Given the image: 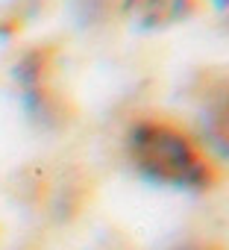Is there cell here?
<instances>
[{"instance_id":"5b68a950","label":"cell","mask_w":229,"mask_h":250,"mask_svg":"<svg viewBox=\"0 0 229 250\" xmlns=\"http://www.w3.org/2000/svg\"><path fill=\"white\" fill-rule=\"evenodd\" d=\"M41 0H6L3 9H0V36L3 39H12L24 30L27 18L38 9Z\"/></svg>"},{"instance_id":"52a82bcc","label":"cell","mask_w":229,"mask_h":250,"mask_svg":"<svg viewBox=\"0 0 229 250\" xmlns=\"http://www.w3.org/2000/svg\"><path fill=\"white\" fill-rule=\"evenodd\" d=\"M214 3H217L220 9H229V0H214Z\"/></svg>"},{"instance_id":"3957f363","label":"cell","mask_w":229,"mask_h":250,"mask_svg":"<svg viewBox=\"0 0 229 250\" xmlns=\"http://www.w3.org/2000/svg\"><path fill=\"white\" fill-rule=\"evenodd\" d=\"M53 68H56V47L53 44H36L21 53L15 62V83L24 94H33L38 88L53 85Z\"/></svg>"},{"instance_id":"8992f818","label":"cell","mask_w":229,"mask_h":250,"mask_svg":"<svg viewBox=\"0 0 229 250\" xmlns=\"http://www.w3.org/2000/svg\"><path fill=\"white\" fill-rule=\"evenodd\" d=\"M176 250H220L214 244H185V247H176Z\"/></svg>"},{"instance_id":"277c9868","label":"cell","mask_w":229,"mask_h":250,"mask_svg":"<svg viewBox=\"0 0 229 250\" xmlns=\"http://www.w3.org/2000/svg\"><path fill=\"white\" fill-rule=\"evenodd\" d=\"M206 127L211 142L229 156V83H217L206 100Z\"/></svg>"},{"instance_id":"7a4b0ae2","label":"cell","mask_w":229,"mask_h":250,"mask_svg":"<svg viewBox=\"0 0 229 250\" xmlns=\"http://www.w3.org/2000/svg\"><path fill=\"white\" fill-rule=\"evenodd\" d=\"M200 0H124L127 18L141 30H165L197 12Z\"/></svg>"},{"instance_id":"6da1fadb","label":"cell","mask_w":229,"mask_h":250,"mask_svg":"<svg viewBox=\"0 0 229 250\" xmlns=\"http://www.w3.org/2000/svg\"><path fill=\"white\" fill-rule=\"evenodd\" d=\"M127 156L141 177L168 188L211 191L223 180L203 145L168 118H138L127 133Z\"/></svg>"}]
</instances>
